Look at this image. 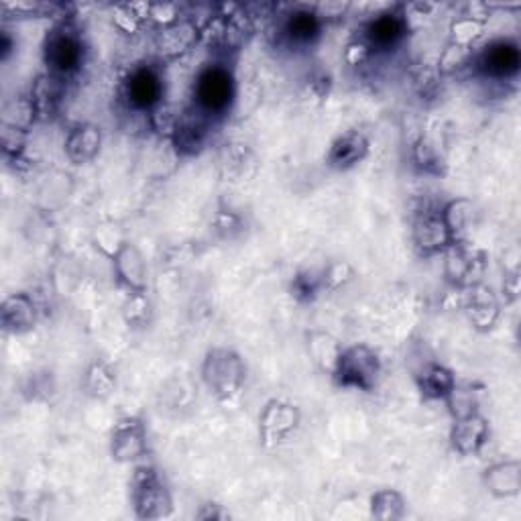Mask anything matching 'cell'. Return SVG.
Instances as JSON below:
<instances>
[{
	"instance_id": "1",
	"label": "cell",
	"mask_w": 521,
	"mask_h": 521,
	"mask_svg": "<svg viewBox=\"0 0 521 521\" xmlns=\"http://www.w3.org/2000/svg\"><path fill=\"white\" fill-rule=\"evenodd\" d=\"M43 64L45 72L57 78L70 80L76 76L86 62V41L80 27L62 17L45 33L43 39Z\"/></svg>"
},
{
	"instance_id": "2",
	"label": "cell",
	"mask_w": 521,
	"mask_h": 521,
	"mask_svg": "<svg viewBox=\"0 0 521 521\" xmlns=\"http://www.w3.org/2000/svg\"><path fill=\"white\" fill-rule=\"evenodd\" d=\"M200 377L216 401L230 403L245 389L247 363L230 346H212L202 359Z\"/></svg>"
},
{
	"instance_id": "3",
	"label": "cell",
	"mask_w": 521,
	"mask_h": 521,
	"mask_svg": "<svg viewBox=\"0 0 521 521\" xmlns=\"http://www.w3.org/2000/svg\"><path fill=\"white\" fill-rule=\"evenodd\" d=\"M383 361L381 355L367 342L344 346L332 379L342 389L371 393L381 379Z\"/></svg>"
},
{
	"instance_id": "4",
	"label": "cell",
	"mask_w": 521,
	"mask_h": 521,
	"mask_svg": "<svg viewBox=\"0 0 521 521\" xmlns=\"http://www.w3.org/2000/svg\"><path fill=\"white\" fill-rule=\"evenodd\" d=\"M237 96V82L233 70L226 62H212L200 70L194 82V106L208 114L210 119H220L233 106Z\"/></svg>"
},
{
	"instance_id": "5",
	"label": "cell",
	"mask_w": 521,
	"mask_h": 521,
	"mask_svg": "<svg viewBox=\"0 0 521 521\" xmlns=\"http://www.w3.org/2000/svg\"><path fill=\"white\" fill-rule=\"evenodd\" d=\"M131 505L137 519H163L173 513V495L153 465H139L131 479Z\"/></svg>"
},
{
	"instance_id": "6",
	"label": "cell",
	"mask_w": 521,
	"mask_h": 521,
	"mask_svg": "<svg viewBox=\"0 0 521 521\" xmlns=\"http://www.w3.org/2000/svg\"><path fill=\"white\" fill-rule=\"evenodd\" d=\"M444 277L446 281L462 292L475 283L485 281L487 253L465 243H454L444 253Z\"/></svg>"
},
{
	"instance_id": "7",
	"label": "cell",
	"mask_w": 521,
	"mask_h": 521,
	"mask_svg": "<svg viewBox=\"0 0 521 521\" xmlns=\"http://www.w3.org/2000/svg\"><path fill=\"white\" fill-rule=\"evenodd\" d=\"M302 424V410L285 399H269L259 414V440L265 448L285 442Z\"/></svg>"
},
{
	"instance_id": "8",
	"label": "cell",
	"mask_w": 521,
	"mask_h": 521,
	"mask_svg": "<svg viewBox=\"0 0 521 521\" xmlns=\"http://www.w3.org/2000/svg\"><path fill=\"white\" fill-rule=\"evenodd\" d=\"M108 450L114 462L119 465H135L149 452L147 426L139 416H129L119 420L110 430Z\"/></svg>"
},
{
	"instance_id": "9",
	"label": "cell",
	"mask_w": 521,
	"mask_h": 521,
	"mask_svg": "<svg viewBox=\"0 0 521 521\" xmlns=\"http://www.w3.org/2000/svg\"><path fill=\"white\" fill-rule=\"evenodd\" d=\"M460 306L467 320L471 322V326L477 332L485 334L497 326L503 310V300L489 283L481 281L467 289H462Z\"/></svg>"
},
{
	"instance_id": "10",
	"label": "cell",
	"mask_w": 521,
	"mask_h": 521,
	"mask_svg": "<svg viewBox=\"0 0 521 521\" xmlns=\"http://www.w3.org/2000/svg\"><path fill=\"white\" fill-rule=\"evenodd\" d=\"M123 96L133 110L147 114L155 106L165 102V82L159 68L151 64H141L133 68L123 84Z\"/></svg>"
},
{
	"instance_id": "11",
	"label": "cell",
	"mask_w": 521,
	"mask_h": 521,
	"mask_svg": "<svg viewBox=\"0 0 521 521\" xmlns=\"http://www.w3.org/2000/svg\"><path fill=\"white\" fill-rule=\"evenodd\" d=\"M473 66L477 72L491 80H509L517 76L521 68V49L515 41L497 39L475 53Z\"/></svg>"
},
{
	"instance_id": "12",
	"label": "cell",
	"mask_w": 521,
	"mask_h": 521,
	"mask_svg": "<svg viewBox=\"0 0 521 521\" xmlns=\"http://www.w3.org/2000/svg\"><path fill=\"white\" fill-rule=\"evenodd\" d=\"M200 41V25L190 17H182L178 23L157 29L153 37V47L161 62H173L188 55Z\"/></svg>"
},
{
	"instance_id": "13",
	"label": "cell",
	"mask_w": 521,
	"mask_h": 521,
	"mask_svg": "<svg viewBox=\"0 0 521 521\" xmlns=\"http://www.w3.org/2000/svg\"><path fill=\"white\" fill-rule=\"evenodd\" d=\"M212 127L214 119H210L208 114L198 110L194 104L182 108V117L176 133H173L171 147L184 157H194L206 149L212 137Z\"/></svg>"
},
{
	"instance_id": "14",
	"label": "cell",
	"mask_w": 521,
	"mask_h": 521,
	"mask_svg": "<svg viewBox=\"0 0 521 521\" xmlns=\"http://www.w3.org/2000/svg\"><path fill=\"white\" fill-rule=\"evenodd\" d=\"M410 31V17L401 7L383 9L375 13L365 25V39L373 51H391L395 49Z\"/></svg>"
},
{
	"instance_id": "15",
	"label": "cell",
	"mask_w": 521,
	"mask_h": 521,
	"mask_svg": "<svg viewBox=\"0 0 521 521\" xmlns=\"http://www.w3.org/2000/svg\"><path fill=\"white\" fill-rule=\"evenodd\" d=\"M489 436H491V426L481 412L452 420L448 432L450 446L460 456H477L487 446Z\"/></svg>"
},
{
	"instance_id": "16",
	"label": "cell",
	"mask_w": 521,
	"mask_h": 521,
	"mask_svg": "<svg viewBox=\"0 0 521 521\" xmlns=\"http://www.w3.org/2000/svg\"><path fill=\"white\" fill-rule=\"evenodd\" d=\"M412 239L416 249L424 257L440 255L452 245L450 233L440 216V210H426L416 216L412 226Z\"/></svg>"
},
{
	"instance_id": "17",
	"label": "cell",
	"mask_w": 521,
	"mask_h": 521,
	"mask_svg": "<svg viewBox=\"0 0 521 521\" xmlns=\"http://www.w3.org/2000/svg\"><path fill=\"white\" fill-rule=\"evenodd\" d=\"M0 324L3 330L15 336L29 334L39 324V306L27 292L9 294L0 304Z\"/></svg>"
},
{
	"instance_id": "18",
	"label": "cell",
	"mask_w": 521,
	"mask_h": 521,
	"mask_svg": "<svg viewBox=\"0 0 521 521\" xmlns=\"http://www.w3.org/2000/svg\"><path fill=\"white\" fill-rule=\"evenodd\" d=\"M114 273H117L119 283L127 289V292H147V261L143 251L133 243L125 241L121 249L112 257Z\"/></svg>"
},
{
	"instance_id": "19",
	"label": "cell",
	"mask_w": 521,
	"mask_h": 521,
	"mask_svg": "<svg viewBox=\"0 0 521 521\" xmlns=\"http://www.w3.org/2000/svg\"><path fill=\"white\" fill-rule=\"evenodd\" d=\"M369 151H371L369 137L363 131L351 129V131H344L332 141L326 153V163L336 171H349L361 161H365Z\"/></svg>"
},
{
	"instance_id": "20",
	"label": "cell",
	"mask_w": 521,
	"mask_h": 521,
	"mask_svg": "<svg viewBox=\"0 0 521 521\" xmlns=\"http://www.w3.org/2000/svg\"><path fill=\"white\" fill-rule=\"evenodd\" d=\"M481 483L495 499L517 497L521 493V462L517 458L493 462L483 471Z\"/></svg>"
},
{
	"instance_id": "21",
	"label": "cell",
	"mask_w": 521,
	"mask_h": 521,
	"mask_svg": "<svg viewBox=\"0 0 521 521\" xmlns=\"http://www.w3.org/2000/svg\"><path fill=\"white\" fill-rule=\"evenodd\" d=\"M102 129L94 123L74 125L64 139V153L74 165L92 163L102 149Z\"/></svg>"
},
{
	"instance_id": "22",
	"label": "cell",
	"mask_w": 521,
	"mask_h": 521,
	"mask_svg": "<svg viewBox=\"0 0 521 521\" xmlns=\"http://www.w3.org/2000/svg\"><path fill=\"white\" fill-rule=\"evenodd\" d=\"M66 86L68 80L57 78L53 74L43 72L41 76L35 78L29 96L37 108L39 121H53L57 114H60L62 102L66 98Z\"/></svg>"
},
{
	"instance_id": "23",
	"label": "cell",
	"mask_w": 521,
	"mask_h": 521,
	"mask_svg": "<svg viewBox=\"0 0 521 521\" xmlns=\"http://www.w3.org/2000/svg\"><path fill=\"white\" fill-rule=\"evenodd\" d=\"M322 25L324 23L316 15L314 9L298 7L289 15H285L281 33H283V39L292 47H308V45H314V41L320 37Z\"/></svg>"
},
{
	"instance_id": "24",
	"label": "cell",
	"mask_w": 521,
	"mask_h": 521,
	"mask_svg": "<svg viewBox=\"0 0 521 521\" xmlns=\"http://www.w3.org/2000/svg\"><path fill=\"white\" fill-rule=\"evenodd\" d=\"M456 375L442 363H426L416 373V385L426 401H444L456 387Z\"/></svg>"
},
{
	"instance_id": "25",
	"label": "cell",
	"mask_w": 521,
	"mask_h": 521,
	"mask_svg": "<svg viewBox=\"0 0 521 521\" xmlns=\"http://www.w3.org/2000/svg\"><path fill=\"white\" fill-rule=\"evenodd\" d=\"M306 349L312 363L326 375L332 377L336 363L342 353V342L326 330H310L306 336Z\"/></svg>"
},
{
	"instance_id": "26",
	"label": "cell",
	"mask_w": 521,
	"mask_h": 521,
	"mask_svg": "<svg viewBox=\"0 0 521 521\" xmlns=\"http://www.w3.org/2000/svg\"><path fill=\"white\" fill-rule=\"evenodd\" d=\"M473 214H475V204L469 198H452L440 208V216L448 228L452 245L467 241L471 233Z\"/></svg>"
},
{
	"instance_id": "27",
	"label": "cell",
	"mask_w": 521,
	"mask_h": 521,
	"mask_svg": "<svg viewBox=\"0 0 521 521\" xmlns=\"http://www.w3.org/2000/svg\"><path fill=\"white\" fill-rule=\"evenodd\" d=\"M369 511L377 521H399L408 515V499L397 489H379L371 495Z\"/></svg>"
},
{
	"instance_id": "28",
	"label": "cell",
	"mask_w": 521,
	"mask_h": 521,
	"mask_svg": "<svg viewBox=\"0 0 521 521\" xmlns=\"http://www.w3.org/2000/svg\"><path fill=\"white\" fill-rule=\"evenodd\" d=\"M35 123H39V114L29 94L11 98L3 104V110H0V125L17 127L29 133Z\"/></svg>"
},
{
	"instance_id": "29",
	"label": "cell",
	"mask_w": 521,
	"mask_h": 521,
	"mask_svg": "<svg viewBox=\"0 0 521 521\" xmlns=\"http://www.w3.org/2000/svg\"><path fill=\"white\" fill-rule=\"evenodd\" d=\"M119 387V379L114 369L104 363V361H94L84 375V391L92 397V399H108L114 395Z\"/></svg>"
},
{
	"instance_id": "30",
	"label": "cell",
	"mask_w": 521,
	"mask_h": 521,
	"mask_svg": "<svg viewBox=\"0 0 521 521\" xmlns=\"http://www.w3.org/2000/svg\"><path fill=\"white\" fill-rule=\"evenodd\" d=\"M180 117H182V108H178L171 102H161L159 106H155L149 112V125L157 137L171 143L173 133H176V129H178Z\"/></svg>"
},
{
	"instance_id": "31",
	"label": "cell",
	"mask_w": 521,
	"mask_h": 521,
	"mask_svg": "<svg viewBox=\"0 0 521 521\" xmlns=\"http://www.w3.org/2000/svg\"><path fill=\"white\" fill-rule=\"evenodd\" d=\"M151 3H127L114 9V27L127 35H135L149 21Z\"/></svg>"
},
{
	"instance_id": "32",
	"label": "cell",
	"mask_w": 521,
	"mask_h": 521,
	"mask_svg": "<svg viewBox=\"0 0 521 521\" xmlns=\"http://www.w3.org/2000/svg\"><path fill=\"white\" fill-rule=\"evenodd\" d=\"M444 403H446L452 420L479 412V395L471 385L456 383V387L450 391V395L444 399Z\"/></svg>"
},
{
	"instance_id": "33",
	"label": "cell",
	"mask_w": 521,
	"mask_h": 521,
	"mask_svg": "<svg viewBox=\"0 0 521 521\" xmlns=\"http://www.w3.org/2000/svg\"><path fill=\"white\" fill-rule=\"evenodd\" d=\"M153 318V306L147 292H131L123 304V320L129 328H147Z\"/></svg>"
},
{
	"instance_id": "34",
	"label": "cell",
	"mask_w": 521,
	"mask_h": 521,
	"mask_svg": "<svg viewBox=\"0 0 521 521\" xmlns=\"http://www.w3.org/2000/svg\"><path fill=\"white\" fill-rule=\"evenodd\" d=\"M473 60H475V51L471 47H460V45H454L448 41V45L444 47L440 60H438V70H440V74L448 76V74H454V72H460V70L473 66Z\"/></svg>"
},
{
	"instance_id": "35",
	"label": "cell",
	"mask_w": 521,
	"mask_h": 521,
	"mask_svg": "<svg viewBox=\"0 0 521 521\" xmlns=\"http://www.w3.org/2000/svg\"><path fill=\"white\" fill-rule=\"evenodd\" d=\"M485 27L483 23L475 21V19H469L465 15H460L458 19H454L450 23V43L454 45H460V47H471L483 37L485 33Z\"/></svg>"
},
{
	"instance_id": "36",
	"label": "cell",
	"mask_w": 521,
	"mask_h": 521,
	"mask_svg": "<svg viewBox=\"0 0 521 521\" xmlns=\"http://www.w3.org/2000/svg\"><path fill=\"white\" fill-rule=\"evenodd\" d=\"M27 139L29 133L17 127L0 125V147H3V155L11 163H21L27 151Z\"/></svg>"
},
{
	"instance_id": "37",
	"label": "cell",
	"mask_w": 521,
	"mask_h": 521,
	"mask_svg": "<svg viewBox=\"0 0 521 521\" xmlns=\"http://www.w3.org/2000/svg\"><path fill=\"white\" fill-rule=\"evenodd\" d=\"M222 165L226 167V171L230 173V176H235L239 180H245V178H249L247 167L255 165V159H253V153L247 149V145L233 143V145H226Z\"/></svg>"
},
{
	"instance_id": "38",
	"label": "cell",
	"mask_w": 521,
	"mask_h": 521,
	"mask_svg": "<svg viewBox=\"0 0 521 521\" xmlns=\"http://www.w3.org/2000/svg\"><path fill=\"white\" fill-rule=\"evenodd\" d=\"M355 277V269L351 263L346 261H334L330 263L324 271H322V285H324V292H336L342 285L351 283Z\"/></svg>"
},
{
	"instance_id": "39",
	"label": "cell",
	"mask_w": 521,
	"mask_h": 521,
	"mask_svg": "<svg viewBox=\"0 0 521 521\" xmlns=\"http://www.w3.org/2000/svg\"><path fill=\"white\" fill-rule=\"evenodd\" d=\"M294 296L300 300H314L320 292H324L322 285V273H314V271H306V273H298L294 277Z\"/></svg>"
},
{
	"instance_id": "40",
	"label": "cell",
	"mask_w": 521,
	"mask_h": 521,
	"mask_svg": "<svg viewBox=\"0 0 521 521\" xmlns=\"http://www.w3.org/2000/svg\"><path fill=\"white\" fill-rule=\"evenodd\" d=\"M125 241H127V239L119 233V228L112 226V224H102V226L96 228V233H94V243H96V247L102 249V253L108 255L110 259L114 257V253H117V251L121 249V245H123Z\"/></svg>"
},
{
	"instance_id": "41",
	"label": "cell",
	"mask_w": 521,
	"mask_h": 521,
	"mask_svg": "<svg viewBox=\"0 0 521 521\" xmlns=\"http://www.w3.org/2000/svg\"><path fill=\"white\" fill-rule=\"evenodd\" d=\"M180 19H182V13H180L178 5H173V3H151L149 21H153L159 29L178 23Z\"/></svg>"
},
{
	"instance_id": "42",
	"label": "cell",
	"mask_w": 521,
	"mask_h": 521,
	"mask_svg": "<svg viewBox=\"0 0 521 521\" xmlns=\"http://www.w3.org/2000/svg\"><path fill=\"white\" fill-rule=\"evenodd\" d=\"M414 161L426 169V171H436L438 165H440V155L436 151V147L426 139V137H420L418 143L414 145Z\"/></svg>"
},
{
	"instance_id": "43",
	"label": "cell",
	"mask_w": 521,
	"mask_h": 521,
	"mask_svg": "<svg viewBox=\"0 0 521 521\" xmlns=\"http://www.w3.org/2000/svg\"><path fill=\"white\" fill-rule=\"evenodd\" d=\"M373 53L375 51L371 49V45L365 39H355V41H351L349 45H346L344 60H346V64H349V66L359 68V66L367 64L371 60Z\"/></svg>"
},
{
	"instance_id": "44",
	"label": "cell",
	"mask_w": 521,
	"mask_h": 521,
	"mask_svg": "<svg viewBox=\"0 0 521 521\" xmlns=\"http://www.w3.org/2000/svg\"><path fill=\"white\" fill-rule=\"evenodd\" d=\"M55 7L51 5H43V3H5L3 5V11L5 13H15L19 17H43L45 13L51 15Z\"/></svg>"
},
{
	"instance_id": "45",
	"label": "cell",
	"mask_w": 521,
	"mask_h": 521,
	"mask_svg": "<svg viewBox=\"0 0 521 521\" xmlns=\"http://www.w3.org/2000/svg\"><path fill=\"white\" fill-rule=\"evenodd\" d=\"M462 15L469 17V19H475V21H479V23H483V25H487L489 19H491V15H493V9H491L489 3H479V0H473V3H469V5L465 7V13H462Z\"/></svg>"
},
{
	"instance_id": "46",
	"label": "cell",
	"mask_w": 521,
	"mask_h": 521,
	"mask_svg": "<svg viewBox=\"0 0 521 521\" xmlns=\"http://www.w3.org/2000/svg\"><path fill=\"white\" fill-rule=\"evenodd\" d=\"M196 517L202 519V521H210V519L222 521V519H228L230 515H228V511L222 509V505H218V503H206V505H202V509L196 513Z\"/></svg>"
},
{
	"instance_id": "47",
	"label": "cell",
	"mask_w": 521,
	"mask_h": 521,
	"mask_svg": "<svg viewBox=\"0 0 521 521\" xmlns=\"http://www.w3.org/2000/svg\"><path fill=\"white\" fill-rule=\"evenodd\" d=\"M13 39H11V35H9V31H3L0 33V60L3 62H7L9 60V55H11V51H13Z\"/></svg>"
}]
</instances>
